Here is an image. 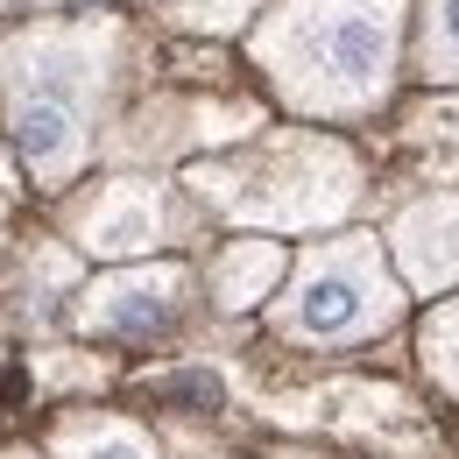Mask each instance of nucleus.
Returning <instances> with one entry per match:
<instances>
[{"mask_svg":"<svg viewBox=\"0 0 459 459\" xmlns=\"http://www.w3.org/2000/svg\"><path fill=\"white\" fill-rule=\"evenodd\" d=\"M276 78L311 114H360L396 78V0H297L276 43Z\"/></svg>","mask_w":459,"mask_h":459,"instance_id":"nucleus-1","label":"nucleus"},{"mask_svg":"<svg viewBox=\"0 0 459 459\" xmlns=\"http://www.w3.org/2000/svg\"><path fill=\"white\" fill-rule=\"evenodd\" d=\"M198 191L227 220H247V227H269V233H311L353 212L360 170H353V156L340 142L283 134V142H269V149H255L240 163L198 170Z\"/></svg>","mask_w":459,"mask_h":459,"instance_id":"nucleus-2","label":"nucleus"},{"mask_svg":"<svg viewBox=\"0 0 459 459\" xmlns=\"http://www.w3.org/2000/svg\"><path fill=\"white\" fill-rule=\"evenodd\" d=\"M276 333L297 346H360L403 318V290L375 233H340L297 255V276L276 297Z\"/></svg>","mask_w":459,"mask_h":459,"instance_id":"nucleus-3","label":"nucleus"},{"mask_svg":"<svg viewBox=\"0 0 459 459\" xmlns=\"http://www.w3.org/2000/svg\"><path fill=\"white\" fill-rule=\"evenodd\" d=\"M191 304V276L177 262H149V269H114L78 297V325L107 333V340H156L170 333Z\"/></svg>","mask_w":459,"mask_h":459,"instance_id":"nucleus-4","label":"nucleus"},{"mask_svg":"<svg viewBox=\"0 0 459 459\" xmlns=\"http://www.w3.org/2000/svg\"><path fill=\"white\" fill-rule=\"evenodd\" d=\"M71 240L92 247V255H149V247H163L170 240V198H163V184H142V177L100 184L71 212Z\"/></svg>","mask_w":459,"mask_h":459,"instance_id":"nucleus-5","label":"nucleus"},{"mask_svg":"<svg viewBox=\"0 0 459 459\" xmlns=\"http://www.w3.org/2000/svg\"><path fill=\"white\" fill-rule=\"evenodd\" d=\"M7 127H14V149L29 156L36 177H64L85 149V107H78V85L71 78H36L14 92L7 107Z\"/></svg>","mask_w":459,"mask_h":459,"instance_id":"nucleus-6","label":"nucleus"},{"mask_svg":"<svg viewBox=\"0 0 459 459\" xmlns=\"http://www.w3.org/2000/svg\"><path fill=\"white\" fill-rule=\"evenodd\" d=\"M389 247H396V269L410 290L438 297V290L459 283V191H431L417 205H403L396 227H389Z\"/></svg>","mask_w":459,"mask_h":459,"instance_id":"nucleus-7","label":"nucleus"},{"mask_svg":"<svg viewBox=\"0 0 459 459\" xmlns=\"http://www.w3.org/2000/svg\"><path fill=\"white\" fill-rule=\"evenodd\" d=\"M283 269H290V255L276 240H227L220 262H212V304L220 311H247V304H262L276 290Z\"/></svg>","mask_w":459,"mask_h":459,"instance_id":"nucleus-8","label":"nucleus"},{"mask_svg":"<svg viewBox=\"0 0 459 459\" xmlns=\"http://www.w3.org/2000/svg\"><path fill=\"white\" fill-rule=\"evenodd\" d=\"M50 453H57V459H163V453H156V438H149L142 424H127V417H100V410L64 417L57 431H50Z\"/></svg>","mask_w":459,"mask_h":459,"instance_id":"nucleus-9","label":"nucleus"},{"mask_svg":"<svg viewBox=\"0 0 459 459\" xmlns=\"http://www.w3.org/2000/svg\"><path fill=\"white\" fill-rule=\"evenodd\" d=\"M417 353H424V375L459 396V297H438L431 304V318H424V333H417Z\"/></svg>","mask_w":459,"mask_h":459,"instance_id":"nucleus-10","label":"nucleus"},{"mask_svg":"<svg viewBox=\"0 0 459 459\" xmlns=\"http://www.w3.org/2000/svg\"><path fill=\"white\" fill-rule=\"evenodd\" d=\"M424 71L446 85L459 78V0H431V22H424Z\"/></svg>","mask_w":459,"mask_h":459,"instance_id":"nucleus-11","label":"nucleus"},{"mask_svg":"<svg viewBox=\"0 0 459 459\" xmlns=\"http://www.w3.org/2000/svg\"><path fill=\"white\" fill-rule=\"evenodd\" d=\"M0 459H36V453H0Z\"/></svg>","mask_w":459,"mask_h":459,"instance_id":"nucleus-12","label":"nucleus"}]
</instances>
